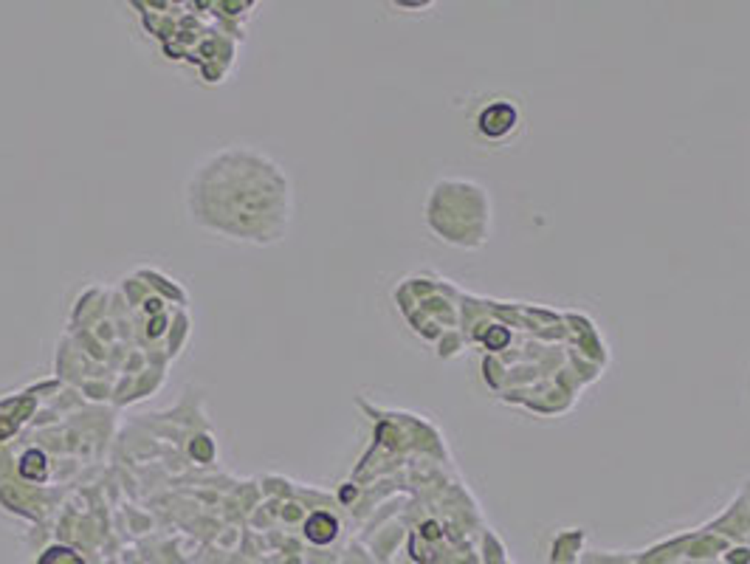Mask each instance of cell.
Returning a JSON list of instances; mask_svg holds the SVG:
<instances>
[{
  "instance_id": "cell-1",
  "label": "cell",
  "mask_w": 750,
  "mask_h": 564,
  "mask_svg": "<svg viewBox=\"0 0 750 564\" xmlns=\"http://www.w3.org/2000/svg\"><path fill=\"white\" fill-rule=\"evenodd\" d=\"M477 124H480V133L482 136H488V139H505L511 130L519 124V113L508 102H491V105L482 108Z\"/></svg>"
}]
</instances>
